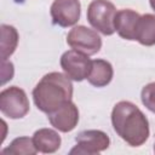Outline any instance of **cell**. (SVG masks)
I'll use <instances>...</instances> for the list:
<instances>
[{
    "mask_svg": "<svg viewBox=\"0 0 155 155\" xmlns=\"http://www.w3.org/2000/svg\"><path fill=\"white\" fill-rule=\"evenodd\" d=\"M136 40L144 46L155 45V16L147 13L140 16L137 25Z\"/></svg>",
    "mask_w": 155,
    "mask_h": 155,
    "instance_id": "cell-13",
    "label": "cell"
},
{
    "mask_svg": "<svg viewBox=\"0 0 155 155\" xmlns=\"http://www.w3.org/2000/svg\"><path fill=\"white\" fill-rule=\"evenodd\" d=\"M73 97V85L68 76L61 73L46 74L33 90L34 103L41 111L50 114Z\"/></svg>",
    "mask_w": 155,
    "mask_h": 155,
    "instance_id": "cell-2",
    "label": "cell"
},
{
    "mask_svg": "<svg viewBox=\"0 0 155 155\" xmlns=\"http://www.w3.org/2000/svg\"><path fill=\"white\" fill-rule=\"evenodd\" d=\"M47 115L51 125L61 132L74 130L79 121V110L71 101Z\"/></svg>",
    "mask_w": 155,
    "mask_h": 155,
    "instance_id": "cell-9",
    "label": "cell"
},
{
    "mask_svg": "<svg viewBox=\"0 0 155 155\" xmlns=\"http://www.w3.org/2000/svg\"><path fill=\"white\" fill-rule=\"evenodd\" d=\"M116 10L108 0H93L87 8V19L90 24L104 35H111L115 31Z\"/></svg>",
    "mask_w": 155,
    "mask_h": 155,
    "instance_id": "cell-3",
    "label": "cell"
},
{
    "mask_svg": "<svg viewBox=\"0 0 155 155\" xmlns=\"http://www.w3.org/2000/svg\"><path fill=\"white\" fill-rule=\"evenodd\" d=\"M140 16L132 10H120L116 12L114 25L117 34L126 40H136L137 25Z\"/></svg>",
    "mask_w": 155,
    "mask_h": 155,
    "instance_id": "cell-10",
    "label": "cell"
},
{
    "mask_svg": "<svg viewBox=\"0 0 155 155\" xmlns=\"http://www.w3.org/2000/svg\"><path fill=\"white\" fill-rule=\"evenodd\" d=\"M33 142L38 151L54 153L61 145V137L58 133L50 128H41L34 133Z\"/></svg>",
    "mask_w": 155,
    "mask_h": 155,
    "instance_id": "cell-12",
    "label": "cell"
},
{
    "mask_svg": "<svg viewBox=\"0 0 155 155\" xmlns=\"http://www.w3.org/2000/svg\"><path fill=\"white\" fill-rule=\"evenodd\" d=\"M150 1V5H151V7L155 10V0H149Z\"/></svg>",
    "mask_w": 155,
    "mask_h": 155,
    "instance_id": "cell-18",
    "label": "cell"
},
{
    "mask_svg": "<svg viewBox=\"0 0 155 155\" xmlns=\"http://www.w3.org/2000/svg\"><path fill=\"white\" fill-rule=\"evenodd\" d=\"M154 151H155V147H154Z\"/></svg>",
    "mask_w": 155,
    "mask_h": 155,
    "instance_id": "cell-19",
    "label": "cell"
},
{
    "mask_svg": "<svg viewBox=\"0 0 155 155\" xmlns=\"http://www.w3.org/2000/svg\"><path fill=\"white\" fill-rule=\"evenodd\" d=\"M1 84H6L8 80L13 76V65L11 62H7V59H1Z\"/></svg>",
    "mask_w": 155,
    "mask_h": 155,
    "instance_id": "cell-17",
    "label": "cell"
},
{
    "mask_svg": "<svg viewBox=\"0 0 155 155\" xmlns=\"http://www.w3.org/2000/svg\"><path fill=\"white\" fill-rule=\"evenodd\" d=\"M115 132L131 147L142 145L149 137V124L145 115L131 102H119L111 113Z\"/></svg>",
    "mask_w": 155,
    "mask_h": 155,
    "instance_id": "cell-1",
    "label": "cell"
},
{
    "mask_svg": "<svg viewBox=\"0 0 155 155\" xmlns=\"http://www.w3.org/2000/svg\"><path fill=\"white\" fill-rule=\"evenodd\" d=\"M61 67L68 78L75 81H81L84 79H87V76L90 75L92 61L87 54L76 50H70L64 52L61 57Z\"/></svg>",
    "mask_w": 155,
    "mask_h": 155,
    "instance_id": "cell-6",
    "label": "cell"
},
{
    "mask_svg": "<svg viewBox=\"0 0 155 155\" xmlns=\"http://www.w3.org/2000/svg\"><path fill=\"white\" fill-rule=\"evenodd\" d=\"M18 44L17 30L11 27L2 24L1 25V59H7L16 50Z\"/></svg>",
    "mask_w": 155,
    "mask_h": 155,
    "instance_id": "cell-14",
    "label": "cell"
},
{
    "mask_svg": "<svg viewBox=\"0 0 155 155\" xmlns=\"http://www.w3.org/2000/svg\"><path fill=\"white\" fill-rule=\"evenodd\" d=\"M0 109L1 113L10 119H21L29 111V102L25 92L12 86L0 93Z\"/></svg>",
    "mask_w": 155,
    "mask_h": 155,
    "instance_id": "cell-4",
    "label": "cell"
},
{
    "mask_svg": "<svg viewBox=\"0 0 155 155\" xmlns=\"http://www.w3.org/2000/svg\"><path fill=\"white\" fill-rule=\"evenodd\" d=\"M109 147V137L98 130L82 131L76 136V145L70 154H98Z\"/></svg>",
    "mask_w": 155,
    "mask_h": 155,
    "instance_id": "cell-7",
    "label": "cell"
},
{
    "mask_svg": "<svg viewBox=\"0 0 155 155\" xmlns=\"http://www.w3.org/2000/svg\"><path fill=\"white\" fill-rule=\"evenodd\" d=\"M67 42L73 50L82 52L87 56L97 53L102 46V40L97 31L84 25L74 27L67 36Z\"/></svg>",
    "mask_w": 155,
    "mask_h": 155,
    "instance_id": "cell-5",
    "label": "cell"
},
{
    "mask_svg": "<svg viewBox=\"0 0 155 155\" xmlns=\"http://www.w3.org/2000/svg\"><path fill=\"white\" fill-rule=\"evenodd\" d=\"M113 79V67L109 62L104 59L92 61L91 73L87 76V80L91 85L96 87L107 86Z\"/></svg>",
    "mask_w": 155,
    "mask_h": 155,
    "instance_id": "cell-11",
    "label": "cell"
},
{
    "mask_svg": "<svg viewBox=\"0 0 155 155\" xmlns=\"http://www.w3.org/2000/svg\"><path fill=\"white\" fill-rule=\"evenodd\" d=\"M51 16L54 24L61 27L74 25L80 18V1L54 0L51 5Z\"/></svg>",
    "mask_w": 155,
    "mask_h": 155,
    "instance_id": "cell-8",
    "label": "cell"
},
{
    "mask_svg": "<svg viewBox=\"0 0 155 155\" xmlns=\"http://www.w3.org/2000/svg\"><path fill=\"white\" fill-rule=\"evenodd\" d=\"M38 151V149L34 145L33 139L28 138V137H21V138H16L10 147H7L6 149H4L1 151L2 155L7 154V155H33Z\"/></svg>",
    "mask_w": 155,
    "mask_h": 155,
    "instance_id": "cell-15",
    "label": "cell"
},
{
    "mask_svg": "<svg viewBox=\"0 0 155 155\" xmlns=\"http://www.w3.org/2000/svg\"><path fill=\"white\" fill-rule=\"evenodd\" d=\"M142 102L150 110L155 113V82L148 84L142 90Z\"/></svg>",
    "mask_w": 155,
    "mask_h": 155,
    "instance_id": "cell-16",
    "label": "cell"
}]
</instances>
